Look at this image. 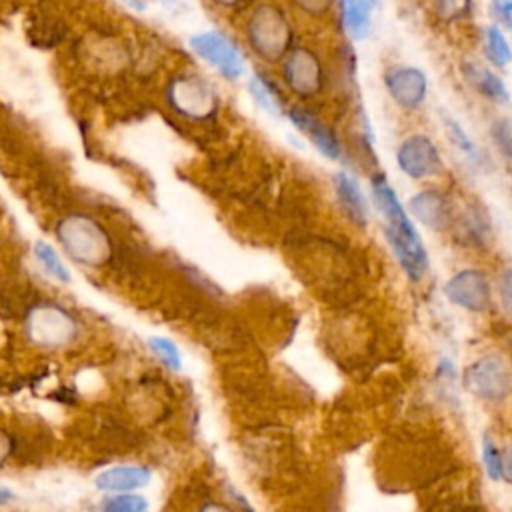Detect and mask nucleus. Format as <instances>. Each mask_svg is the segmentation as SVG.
I'll use <instances>...</instances> for the list:
<instances>
[{
    "label": "nucleus",
    "mask_w": 512,
    "mask_h": 512,
    "mask_svg": "<svg viewBox=\"0 0 512 512\" xmlns=\"http://www.w3.org/2000/svg\"><path fill=\"white\" fill-rule=\"evenodd\" d=\"M372 200L382 218L384 236L400 268L412 282H420L430 266L426 246L416 226L412 224L406 208L398 200L394 188L382 174H376L372 178Z\"/></svg>",
    "instance_id": "f257e3e1"
},
{
    "label": "nucleus",
    "mask_w": 512,
    "mask_h": 512,
    "mask_svg": "<svg viewBox=\"0 0 512 512\" xmlns=\"http://www.w3.org/2000/svg\"><path fill=\"white\" fill-rule=\"evenodd\" d=\"M54 234L62 252L84 268L106 266L114 256V242L108 230L90 214L72 212L62 216Z\"/></svg>",
    "instance_id": "f03ea898"
},
{
    "label": "nucleus",
    "mask_w": 512,
    "mask_h": 512,
    "mask_svg": "<svg viewBox=\"0 0 512 512\" xmlns=\"http://www.w3.org/2000/svg\"><path fill=\"white\" fill-rule=\"evenodd\" d=\"M22 330L34 348L42 352H62L80 338L82 324L66 306L42 300L28 308Z\"/></svg>",
    "instance_id": "7ed1b4c3"
},
{
    "label": "nucleus",
    "mask_w": 512,
    "mask_h": 512,
    "mask_svg": "<svg viewBox=\"0 0 512 512\" xmlns=\"http://www.w3.org/2000/svg\"><path fill=\"white\" fill-rule=\"evenodd\" d=\"M246 34L254 52L270 62L282 58L292 44V28L288 20L270 4H262L252 12Z\"/></svg>",
    "instance_id": "20e7f679"
},
{
    "label": "nucleus",
    "mask_w": 512,
    "mask_h": 512,
    "mask_svg": "<svg viewBox=\"0 0 512 512\" xmlns=\"http://www.w3.org/2000/svg\"><path fill=\"white\" fill-rule=\"evenodd\" d=\"M466 390L486 402H502L512 392V368L500 354L476 358L464 372Z\"/></svg>",
    "instance_id": "39448f33"
},
{
    "label": "nucleus",
    "mask_w": 512,
    "mask_h": 512,
    "mask_svg": "<svg viewBox=\"0 0 512 512\" xmlns=\"http://www.w3.org/2000/svg\"><path fill=\"white\" fill-rule=\"evenodd\" d=\"M166 98L172 110L190 120H206L218 108V96L214 88L204 78L194 74L176 76L168 84Z\"/></svg>",
    "instance_id": "423d86ee"
},
{
    "label": "nucleus",
    "mask_w": 512,
    "mask_h": 512,
    "mask_svg": "<svg viewBox=\"0 0 512 512\" xmlns=\"http://www.w3.org/2000/svg\"><path fill=\"white\" fill-rule=\"evenodd\" d=\"M190 48L228 80H238L246 72V62L240 48L218 30L194 34L190 38Z\"/></svg>",
    "instance_id": "0eeeda50"
},
{
    "label": "nucleus",
    "mask_w": 512,
    "mask_h": 512,
    "mask_svg": "<svg viewBox=\"0 0 512 512\" xmlns=\"http://www.w3.org/2000/svg\"><path fill=\"white\" fill-rule=\"evenodd\" d=\"M444 296L468 312H484L492 304L488 276L478 268H464L444 284Z\"/></svg>",
    "instance_id": "6e6552de"
},
{
    "label": "nucleus",
    "mask_w": 512,
    "mask_h": 512,
    "mask_svg": "<svg viewBox=\"0 0 512 512\" xmlns=\"http://www.w3.org/2000/svg\"><path fill=\"white\" fill-rule=\"evenodd\" d=\"M396 162L406 176L416 180L432 178L442 172L440 152L426 134L404 138L396 150Z\"/></svg>",
    "instance_id": "1a4fd4ad"
},
{
    "label": "nucleus",
    "mask_w": 512,
    "mask_h": 512,
    "mask_svg": "<svg viewBox=\"0 0 512 512\" xmlns=\"http://www.w3.org/2000/svg\"><path fill=\"white\" fill-rule=\"evenodd\" d=\"M388 94L402 108L414 110L426 100L428 78L420 68L414 66H396L390 68L384 76Z\"/></svg>",
    "instance_id": "9d476101"
},
{
    "label": "nucleus",
    "mask_w": 512,
    "mask_h": 512,
    "mask_svg": "<svg viewBox=\"0 0 512 512\" xmlns=\"http://www.w3.org/2000/svg\"><path fill=\"white\" fill-rule=\"evenodd\" d=\"M284 78L288 86L300 96H312L322 88V66L314 52L296 48L284 62Z\"/></svg>",
    "instance_id": "9b49d317"
},
{
    "label": "nucleus",
    "mask_w": 512,
    "mask_h": 512,
    "mask_svg": "<svg viewBox=\"0 0 512 512\" xmlns=\"http://www.w3.org/2000/svg\"><path fill=\"white\" fill-rule=\"evenodd\" d=\"M152 480V470L146 464H116L94 476V486L102 494L138 492Z\"/></svg>",
    "instance_id": "f8f14e48"
},
{
    "label": "nucleus",
    "mask_w": 512,
    "mask_h": 512,
    "mask_svg": "<svg viewBox=\"0 0 512 512\" xmlns=\"http://www.w3.org/2000/svg\"><path fill=\"white\" fill-rule=\"evenodd\" d=\"M288 118L290 122L310 138V142L318 148V152L330 160H338L340 158V144L334 136V132L322 124L316 116H312L310 112L302 110V108H290L288 110Z\"/></svg>",
    "instance_id": "ddd939ff"
},
{
    "label": "nucleus",
    "mask_w": 512,
    "mask_h": 512,
    "mask_svg": "<svg viewBox=\"0 0 512 512\" xmlns=\"http://www.w3.org/2000/svg\"><path fill=\"white\" fill-rule=\"evenodd\" d=\"M408 212L428 228H444L450 220V202L438 190H422L408 200Z\"/></svg>",
    "instance_id": "4468645a"
},
{
    "label": "nucleus",
    "mask_w": 512,
    "mask_h": 512,
    "mask_svg": "<svg viewBox=\"0 0 512 512\" xmlns=\"http://www.w3.org/2000/svg\"><path fill=\"white\" fill-rule=\"evenodd\" d=\"M378 0H342V20L354 40H364L374 28Z\"/></svg>",
    "instance_id": "2eb2a0df"
},
{
    "label": "nucleus",
    "mask_w": 512,
    "mask_h": 512,
    "mask_svg": "<svg viewBox=\"0 0 512 512\" xmlns=\"http://www.w3.org/2000/svg\"><path fill=\"white\" fill-rule=\"evenodd\" d=\"M334 192H336L342 208L348 212V216L358 224H366L368 204H366V198H364L362 190L358 188L356 180L352 176H348L346 172H336L334 174Z\"/></svg>",
    "instance_id": "dca6fc26"
},
{
    "label": "nucleus",
    "mask_w": 512,
    "mask_h": 512,
    "mask_svg": "<svg viewBox=\"0 0 512 512\" xmlns=\"http://www.w3.org/2000/svg\"><path fill=\"white\" fill-rule=\"evenodd\" d=\"M464 74L468 78V82L486 98L490 100H498V102H510V92L506 88V84L502 82V78L498 74H494L490 68L470 62L464 66Z\"/></svg>",
    "instance_id": "f3484780"
},
{
    "label": "nucleus",
    "mask_w": 512,
    "mask_h": 512,
    "mask_svg": "<svg viewBox=\"0 0 512 512\" xmlns=\"http://www.w3.org/2000/svg\"><path fill=\"white\" fill-rule=\"evenodd\" d=\"M248 90H250L254 102H256L264 112H268V114L274 116V118L284 116V112H286L284 98H282V94L278 92V88H276L266 76L252 74V76H250V82H248Z\"/></svg>",
    "instance_id": "a211bd4d"
},
{
    "label": "nucleus",
    "mask_w": 512,
    "mask_h": 512,
    "mask_svg": "<svg viewBox=\"0 0 512 512\" xmlns=\"http://www.w3.org/2000/svg\"><path fill=\"white\" fill-rule=\"evenodd\" d=\"M34 256L36 260L40 262V266L44 268V272L48 276H52L54 280L58 282H70L72 280V274L68 270V266L62 262L60 254L44 240H36L34 244Z\"/></svg>",
    "instance_id": "6ab92c4d"
},
{
    "label": "nucleus",
    "mask_w": 512,
    "mask_h": 512,
    "mask_svg": "<svg viewBox=\"0 0 512 512\" xmlns=\"http://www.w3.org/2000/svg\"><path fill=\"white\" fill-rule=\"evenodd\" d=\"M148 348L150 352L160 360V364L172 372H180L182 370V352L176 346L174 340L166 338V336H150L148 338Z\"/></svg>",
    "instance_id": "aec40b11"
},
{
    "label": "nucleus",
    "mask_w": 512,
    "mask_h": 512,
    "mask_svg": "<svg viewBox=\"0 0 512 512\" xmlns=\"http://www.w3.org/2000/svg\"><path fill=\"white\" fill-rule=\"evenodd\" d=\"M486 54L490 62L498 68H506L512 62V48L504 32L494 24L486 28Z\"/></svg>",
    "instance_id": "412c9836"
},
{
    "label": "nucleus",
    "mask_w": 512,
    "mask_h": 512,
    "mask_svg": "<svg viewBox=\"0 0 512 512\" xmlns=\"http://www.w3.org/2000/svg\"><path fill=\"white\" fill-rule=\"evenodd\" d=\"M102 508H108L112 512H148L150 504L146 496L140 492H124V494H106L100 502Z\"/></svg>",
    "instance_id": "4be33fe9"
},
{
    "label": "nucleus",
    "mask_w": 512,
    "mask_h": 512,
    "mask_svg": "<svg viewBox=\"0 0 512 512\" xmlns=\"http://www.w3.org/2000/svg\"><path fill=\"white\" fill-rule=\"evenodd\" d=\"M480 454H482V464H484V472L492 482H500L502 480V450L498 448L496 440L486 432L482 436V444H480Z\"/></svg>",
    "instance_id": "5701e85b"
},
{
    "label": "nucleus",
    "mask_w": 512,
    "mask_h": 512,
    "mask_svg": "<svg viewBox=\"0 0 512 512\" xmlns=\"http://www.w3.org/2000/svg\"><path fill=\"white\" fill-rule=\"evenodd\" d=\"M434 10L440 20L452 22L466 16L472 8V0H432Z\"/></svg>",
    "instance_id": "b1692460"
},
{
    "label": "nucleus",
    "mask_w": 512,
    "mask_h": 512,
    "mask_svg": "<svg viewBox=\"0 0 512 512\" xmlns=\"http://www.w3.org/2000/svg\"><path fill=\"white\" fill-rule=\"evenodd\" d=\"M500 304L508 316H512V268H506L498 280Z\"/></svg>",
    "instance_id": "393cba45"
},
{
    "label": "nucleus",
    "mask_w": 512,
    "mask_h": 512,
    "mask_svg": "<svg viewBox=\"0 0 512 512\" xmlns=\"http://www.w3.org/2000/svg\"><path fill=\"white\" fill-rule=\"evenodd\" d=\"M16 452V436L8 428L0 426V468H4Z\"/></svg>",
    "instance_id": "a878e982"
},
{
    "label": "nucleus",
    "mask_w": 512,
    "mask_h": 512,
    "mask_svg": "<svg viewBox=\"0 0 512 512\" xmlns=\"http://www.w3.org/2000/svg\"><path fill=\"white\" fill-rule=\"evenodd\" d=\"M446 128H448V134L450 138L456 142V146H460L466 154H474V144L470 142L468 134L462 130V126L458 122H454L452 118L446 120Z\"/></svg>",
    "instance_id": "bb28decb"
},
{
    "label": "nucleus",
    "mask_w": 512,
    "mask_h": 512,
    "mask_svg": "<svg viewBox=\"0 0 512 512\" xmlns=\"http://www.w3.org/2000/svg\"><path fill=\"white\" fill-rule=\"evenodd\" d=\"M492 8H494V14L498 16V20L512 28V0H492Z\"/></svg>",
    "instance_id": "cd10ccee"
},
{
    "label": "nucleus",
    "mask_w": 512,
    "mask_h": 512,
    "mask_svg": "<svg viewBox=\"0 0 512 512\" xmlns=\"http://www.w3.org/2000/svg\"><path fill=\"white\" fill-rule=\"evenodd\" d=\"M302 10L310 12V14H322L330 8L332 0H294Z\"/></svg>",
    "instance_id": "c85d7f7f"
},
{
    "label": "nucleus",
    "mask_w": 512,
    "mask_h": 512,
    "mask_svg": "<svg viewBox=\"0 0 512 512\" xmlns=\"http://www.w3.org/2000/svg\"><path fill=\"white\" fill-rule=\"evenodd\" d=\"M502 480L512 484V442L502 450Z\"/></svg>",
    "instance_id": "c756f323"
},
{
    "label": "nucleus",
    "mask_w": 512,
    "mask_h": 512,
    "mask_svg": "<svg viewBox=\"0 0 512 512\" xmlns=\"http://www.w3.org/2000/svg\"><path fill=\"white\" fill-rule=\"evenodd\" d=\"M16 500V492L4 484H0V508L10 506Z\"/></svg>",
    "instance_id": "7c9ffc66"
},
{
    "label": "nucleus",
    "mask_w": 512,
    "mask_h": 512,
    "mask_svg": "<svg viewBox=\"0 0 512 512\" xmlns=\"http://www.w3.org/2000/svg\"><path fill=\"white\" fill-rule=\"evenodd\" d=\"M198 512H232V510L220 502H206L200 506Z\"/></svg>",
    "instance_id": "2f4dec72"
},
{
    "label": "nucleus",
    "mask_w": 512,
    "mask_h": 512,
    "mask_svg": "<svg viewBox=\"0 0 512 512\" xmlns=\"http://www.w3.org/2000/svg\"><path fill=\"white\" fill-rule=\"evenodd\" d=\"M214 4H220V6H234V4H238L240 0H212Z\"/></svg>",
    "instance_id": "473e14b6"
},
{
    "label": "nucleus",
    "mask_w": 512,
    "mask_h": 512,
    "mask_svg": "<svg viewBox=\"0 0 512 512\" xmlns=\"http://www.w3.org/2000/svg\"><path fill=\"white\" fill-rule=\"evenodd\" d=\"M98 512H112V510H108V508H102V506H100V510H98Z\"/></svg>",
    "instance_id": "72a5a7b5"
}]
</instances>
